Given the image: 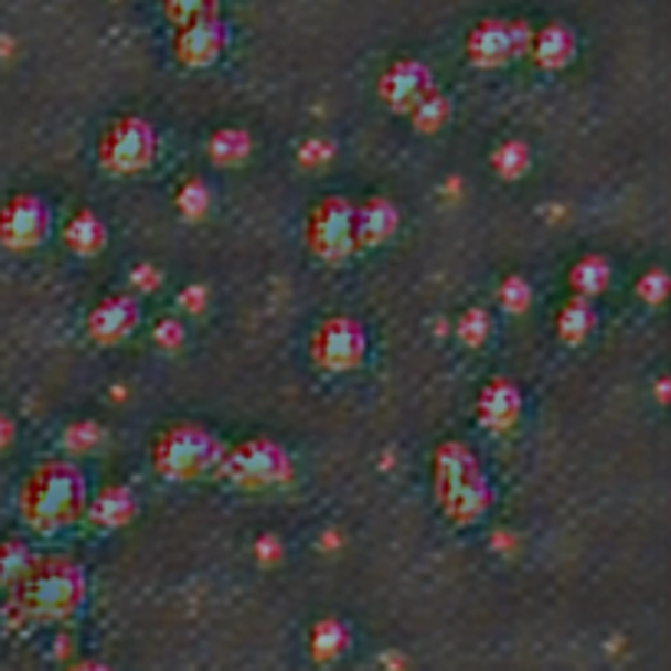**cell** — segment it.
<instances>
[{"instance_id":"cell-13","label":"cell","mask_w":671,"mask_h":671,"mask_svg":"<svg viewBox=\"0 0 671 671\" xmlns=\"http://www.w3.org/2000/svg\"><path fill=\"white\" fill-rule=\"evenodd\" d=\"M138 328V301L131 295H108L89 311V334L98 344L125 341Z\"/></svg>"},{"instance_id":"cell-24","label":"cell","mask_w":671,"mask_h":671,"mask_svg":"<svg viewBox=\"0 0 671 671\" xmlns=\"http://www.w3.org/2000/svg\"><path fill=\"white\" fill-rule=\"evenodd\" d=\"M409 118H413V125L419 131H436V128H443L449 121V98L433 89L423 102H416L409 108Z\"/></svg>"},{"instance_id":"cell-8","label":"cell","mask_w":671,"mask_h":671,"mask_svg":"<svg viewBox=\"0 0 671 671\" xmlns=\"http://www.w3.org/2000/svg\"><path fill=\"white\" fill-rule=\"evenodd\" d=\"M311 361L321 371H354L368 358V331L354 318H328L311 334Z\"/></svg>"},{"instance_id":"cell-32","label":"cell","mask_w":671,"mask_h":671,"mask_svg":"<svg viewBox=\"0 0 671 671\" xmlns=\"http://www.w3.org/2000/svg\"><path fill=\"white\" fill-rule=\"evenodd\" d=\"M331 155H334V145H331V141L311 138V141L301 145V164H308V168H321V164H328Z\"/></svg>"},{"instance_id":"cell-14","label":"cell","mask_w":671,"mask_h":671,"mask_svg":"<svg viewBox=\"0 0 671 671\" xmlns=\"http://www.w3.org/2000/svg\"><path fill=\"white\" fill-rule=\"evenodd\" d=\"M476 409H479L481 426H488V429H511L518 423V416H521V393H518V386L511 384V381L498 377V381L481 386Z\"/></svg>"},{"instance_id":"cell-7","label":"cell","mask_w":671,"mask_h":671,"mask_svg":"<svg viewBox=\"0 0 671 671\" xmlns=\"http://www.w3.org/2000/svg\"><path fill=\"white\" fill-rule=\"evenodd\" d=\"M305 239H308V249L328 263H338L358 253L354 203H348L344 196L321 200L305 220Z\"/></svg>"},{"instance_id":"cell-28","label":"cell","mask_w":671,"mask_h":671,"mask_svg":"<svg viewBox=\"0 0 671 671\" xmlns=\"http://www.w3.org/2000/svg\"><path fill=\"white\" fill-rule=\"evenodd\" d=\"M498 301H501V308L504 311H524L528 305H531V286L521 279V276H508L504 283H501V288H498Z\"/></svg>"},{"instance_id":"cell-33","label":"cell","mask_w":671,"mask_h":671,"mask_svg":"<svg viewBox=\"0 0 671 671\" xmlns=\"http://www.w3.org/2000/svg\"><path fill=\"white\" fill-rule=\"evenodd\" d=\"M181 338H184L181 321H174V318H161V321L155 324V341H158L161 348H178Z\"/></svg>"},{"instance_id":"cell-16","label":"cell","mask_w":671,"mask_h":671,"mask_svg":"<svg viewBox=\"0 0 671 671\" xmlns=\"http://www.w3.org/2000/svg\"><path fill=\"white\" fill-rule=\"evenodd\" d=\"M528 53L534 56L537 66H544V70H561V66H567V63L574 60L576 53L574 30L564 26V23H551V26L531 33V46H528Z\"/></svg>"},{"instance_id":"cell-4","label":"cell","mask_w":671,"mask_h":671,"mask_svg":"<svg viewBox=\"0 0 671 671\" xmlns=\"http://www.w3.org/2000/svg\"><path fill=\"white\" fill-rule=\"evenodd\" d=\"M220 456H223V446L216 443V436L193 423H178L164 429L151 446L155 472L171 481H191L213 472Z\"/></svg>"},{"instance_id":"cell-21","label":"cell","mask_w":671,"mask_h":671,"mask_svg":"<svg viewBox=\"0 0 671 671\" xmlns=\"http://www.w3.org/2000/svg\"><path fill=\"white\" fill-rule=\"evenodd\" d=\"M249 151H253V138H249L243 128H220V131L210 138V145H206L210 161H213V164H223V168L243 164V161L249 158Z\"/></svg>"},{"instance_id":"cell-19","label":"cell","mask_w":671,"mask_h":671,"mask_svg":"<svg viewBox=\"0 0 671 671\" xmlns=\"http://www.w3.org/2000/svg\"><path fill=\"white\" fill-rule=\"evenodd\" d=\"M554 328H557V334H561L567 344H579V341L596 328V311H593L589 298H576L574 295L571 301H564L561 311H557Z\"/></svg>"},{"instance_id":"cell-20","label":"cell","mask_w":671,"mask_h":671,"mask_svg":"<svg viewBox=\"0 0 671 671\" xmlns=\"http://www.w3.org/2000/svg\"><path fill=\"white\" fill-rule=\"evenodd\" d=\"M609 276H613V269L603 256H579L571 266V288L576 298H593V295L606 291Z\"/></svg>"},{"instance_id":"cell-34","label":"cell","mask_w":671,"mask_h":671,"mask_svg":"<svg viewBox=\"0 0 671 671\" xmlns=\"http://www.w3.org/2000/svg\"><path fill=\"white\" fill-rule=\"evenodd\" d=\"M158 269L155 266H138L135 273H131V283L138 288H145V291H151V288H158Z\"/></svg>"},{"instance_id":"cell-26","label":"cell","mask_w":671,"mask_h":671,"mask_svg":"<svg viewBox=\"0 0 671 671\" xmlns=\"http://www.w3.org/2000/svg\"><path fill=\"white\" fill-rule=\"evenodd\" d=\"M178 210L188 216V220H200L203 213H206V206H210V191H206V184L203 181H196V178H188L181 188H178Z\"/></svg>"},{"instance_id":"cell-5","label":"cell","mask_w":671,"mask_h":671,"mask_svg":"<svg viewBox=\"0 0 671 671\" xmlns=\"http://www.w3.org/2000/svg\"><path fill=\"white\" fill-rule=\"evenodd\" d=\"M155 155H158V135L138 115L115 118L98 138V161L111 174H138L155 161Z\"/></svg>"},{"instance_id":"cell-17","label":"cell","mask_w":671,"mask_h":671,"mask_svg":"<svg viewBox=\"0 0 671 671\" xmlns=\"http://www.w3.org/2000/svg\"><path fill=\"white\" fill-rule=\"evenodd\" d=\"M86 518L93 528H102V531L121 528L135 518V494L121 484H108L86 504Z\"/></svg>"},{"instance_id":"cell-11","label":"cell","mask_w":671,"mask_h":671,"mask_svg":"<svg viewBox=\"0 0 671 671\" xmlns=\"http://www.w3.org/2000/svg\"><path fill=\"white\" fill-rule=\"evenodd\" d=\"M230 43V30L220 17H200L178 26L174 53L184 66H210Z\"/></svg>"},{"instance_id":"cell-38","label":"cell","mask_w":671,"mask_h":671,"mask_svg":"<svg viewBox=\"0 0 671 671\" xmlns=\"http://www.w3.org/2000/svg\"><path fill=\"white\" fill-rule=\"evenodd\" d=\"M76 671H105V669H102V665H93V662H86V665H79Z\"/></svg>"},{"instance_id":"cell-31","label":"cell","mask_w":671,"mask_h":671,"mask_svg":"<svg viewBox=\"0 0 671 671\" xmlns=\"http://www.w3.org/2000/svg\"><path fill=\"white\" fill-rule=\"evenodd\" d=\"M665 291H669V279H665L662 269H652V273H646V276L639 279V298L649 301V305H662Z\"/></svg>"},{"instance_id":"cell-22","label":"cell","mask_w":671,"mask_h":671,"mask_svg":"<svg viewBox=\"0 0 671 671\" xmlns=\"http://www.w3.org/2000/svg\"><path fill=\"white\" fill-rule=\"evenodd\" d=\"M528 164H531V151H528L524 141H504V145H498L494 155H491V168H494L501 178H508V181L521 178V174L528 171Z\"/></svg>"},{"instance_id":"cell-35","label":"cell","mask_w":671,"mask_h":671,"mask_svg":"<svg viewBox=\"0 0 671 671\" xmlns=\"http://www.w3.org/2000/svg\"><path fill=\"white\" fill-rule=\"evenodd\" d=\"M256 554H259V561H266V564H269V561H276V557L283 554V544H279L276 537H263V541H259V547H256Z\"/></svg>"},{"instance_id":"cell-12","label":"cell","mask_w":671,"mask_h":671,"mask_svg":"<svg viewBox=\"0 0 671 671\" xmlns=\"http://www.w3.org/2000/svg\"><path fill=\"white\" fill-rule=\"evenodd\" d=\"M377 89H381V98H384L390 108L409 111L416 102H423L436 86H433V73L423 63H416V60H396L393 66H386Z\"/></svg>"},{"instance_id":"cell-37","label":"cell","mask_w":671,"mask_h":671,"mask_svg":"<svg viewBox=\"0 0 671 671\" xmlns=\"http://www.w3.org/2000/svg\"><path fill=\"white\" fill-rule=\"evenodd\" d=\"M10 439H13V423H10L7 413H0V452L10 446Z\"/></svg>"},{"instance_id":"cell-36","label":"cell","mask_w":671,"mask_h":671,"mask_svg":"<svg viewBox=\"0 0 671 671\" xmlns=\"http://www.w3.org/2000/svg\"><path fill=\"white\" fill-rule=\"evenodd\" d=\"M203 301H206V291L200 286H191L184 295H181V305L188 308V311H200L203 308Z\"/></svg>"},{"instance_id":"cell-30","label":"cell","mask_w":671,"mask_h":671,"mask_svg":"<svg viewBox=\"0 0 671 671\" xmlns=\"http://www.w3.org/2000/svg\"><path fill=\"white\" fill-rule=\"evenodd\" d=\"M63 439H66L70 452H93L98 446V439H102V429H98L96 423H73Z\"/></svg>"},{"instance_id":"cell-2","label":"cell","mask_w":671,"mask_h":671,"mask_svg":"<svg viewBox=\"0 0 671 671\" xmlns=\"http://www.w3.org/2000/svg\"><path fill=\"white\" fill-rule=\"evenodd\" d=\"M86 476L70 462H43L20 488V514L40 534L70 528L86 514Z\"/></svg>"},{"instance_id":"cell-10","label":"cell","mask_w":671,"mask_h":671,"mask_svg":"<svg viewBox=\"0 0 671 671\" xmlns=\"http://www.w3.org/2000/svg\"><path fill=\"white\" fill-rule=\"evenodd\" d=\"M50 233V206L36 193H13L0 203V243L7 249H36Z\"/></svg>"},{"instance_id":"cell-23","label":"cell","mask_w":671,"mask_h":671,"mask_svg":"<svg viewBox=\"0 0 671 671\" xmlns=\"http://www.w3.org/2000/svg\"><path fill=\"white\" fill-rule=\"evenodd\" d=\"M348 649V629L334 619H321L315 629H311V652L318 659H334Z\"/></svg>"},{"instance_id":"cell-6","label":"cell","mask_w":671,"mask_h":671,"mask_svg":"<svg viewBox=\"0 0 671 671\" xmlns=\"http://www.w3.org/2000/svg\"><path fill=\"white\" fill-rule=\"evenodd\" d=\"M220 476L239 488H269L288 479L291 466L288 456L269 439H243L230 449H223L216 462Z\"/></svg>"},{"instance_id":"cell-27","label":"cell","mask_w":671,"mask_h":671,"mask_svg":"<svg viewBox=\"0 0 671 671\" xmlns=\"http://www.w3.org/2000/svg\"><path fill=\"white\" fill-rule=\"evenodd\" d=\"M216 3L220 0H164V10L178 26H184L200 17H216Z\"/></svg>"},{"instance_id":"cell-25","label":"cell","mask_w":671,"mask_h":671,"mask_svg":"<svg viewBox=\"0 0 671 671\" xmlns=\"http://www.w3.org/2000/svg\"><path fill=\"white\" fill-rule=\"evenodd\" d=\"M30 547L23 541H0V586H10L30 564Z\"/></svg>"},{"instance_id":"cell-18","label":"cell","mask_w":671,"mask_h":671,"mask_svg":"<svg viewBox=\"0 0 671 671\" xmlns=\"http://www.w3.org/2000/svg\"><path fill=\"white\" fill-rule=\"evenodd\" d=\"M108 233H105V223L98 220L93 210H79L66 220L63 226V243L66 249H73L76 256H93L105 246Z\"/></svg>"},{"instance_id":"cell-3","label":"cell","mask_w":671,"mask_h":671,"mask_svg":"<svg viewBox=\"0 0 671 671\" xmlns=\"http://www.w3.org/2000/svg\"><path fill=\"white\" fill-rule=\"evenodd\" d=\"M433 491L439 508L456 524H476L491 508V484L476 452L462 443H443L433 459Z\"/></svg>"},{"instance_id":"cell-15","label":"cell","mask_w":671,"mask_h":671,"mask_svg":"<svg viewBox=\"0 0 671 671\" xmlns=\"http://www.w3.org/2000/svg\"><path fill=\"white\" fill-rule=\"evenodd\" d=\"M400 226L396 206L384 196H371L361 206H354V233H358V249L361 246H377L390 239Z\"/></svg>"},{"instance_id":"cell-29","label":"cell","mask_w":671,"mask_h":671,"mask_svg":"<svg viewBox=\"0 0 671 671\" xmlns=\"http://www.w3.org/2000/svg\"><path fill=\"white\" fill-rule=\"evenodd\" d=\"M491 334V321H488V315L481 311V308H469V311H462V318H459V338L466 341V344H481L484 338Z\"/></svg>"},{"instance_id":"cell-1","label":"cell","mask_w":671,"mask_h":671,"mask_svg":"<svg viewBox=\"0 0 671 671\" xmlns=\"http://www.w3.org/2000/svg\"><path fill=\"white\" fill-rule=\"evenodd\" d=\"M7 619L17 616L20 622H53L70 619L86 599V574L70 557H33L26 571L10 583Z\"/></svg>"},{"instance_id":"cell-9","label":"cell","mask_w":671,"mask_h":671,"mask_svg":"<svg viewBox=\"0 0 671 671\" xmlns=\"http://www.w3.org/2000/svg\"><path fill=\"white\" fill-rule=\"evenodd\" d=\"M531 46V26L521 20H481L469 30L466 56L476 66H504L524 56Z\"/></svg>"}]
</instances>
